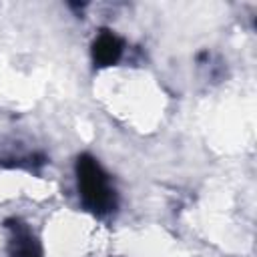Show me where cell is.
<instances>
[{"label":"cell","instance_id":"6da1fadb","mask_svg":"<svg viewBox=\"0 0 257 257\" xmlns=\"http://www.w3.org/2000/svg\"><path fill=\"white\" fill-rule=\"evenodd\" d=\"M78 177V193L86 209L96 215H106L116 207V195L110 185L108 175L90 155L78 157L76 163Z\"/></svg>","mask_w":257,"mask_h":257},{"label":"cell","instance_id":"3957f363","mask_svg":"<svg viewBox=\"0 0 257 257\" xmlns=\"http://www.w3.org/2000/svg\"><path fill=\"white\" fill-rule=\"evenodd\" d=\"M10 229H12V241L10 243H12L14 257H42L34 237L30 235V231L24 225L14 221V225H10Z\"/></svg>","mask_w":257,"mask_h":257},{"label":"cell","instance_id":"7a4b0ae2","mask_svg":"<svg viewBox=\"0 0 257 257\" xmlns=\"http://www.w3.org/2000/svg\"><path fill=\"white\" fill-rule=\"evenodd\" d=\"M122 54V42L110 30H102L92 44V58L98 66L114 64Z\"/></svg>","mask_w":257,"mask_h":257}]
</instances>
